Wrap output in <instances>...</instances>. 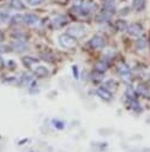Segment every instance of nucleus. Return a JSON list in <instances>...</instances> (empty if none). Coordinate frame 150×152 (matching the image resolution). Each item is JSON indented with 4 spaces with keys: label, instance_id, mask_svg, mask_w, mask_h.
Segmentation results:
<instances>
[{
    "label": "nucleus",
    "instance_id": "15",
    "mask_svg": "<svg viewBox=\"0 0 150 152\" xmlns=\"http://www.w3.org/2000/svg\"><path fill=\"white\" fill-rule=\"evenodd\" d=\"M137 46H138V48H139V46H141V48H144V46H145V40L142 39V38H139V39L137 40Z\"/></svg>",
    "mask_w": 150,
    "mask_h": 152
},
{
    "label": "nucleus",
    "instance_id": "20",
    "mask_svg": "<svg viewBox=\"0 0 150 152\" xmlns=\"http://www.w3.org/2000/svg\"><path fill=\"white\" fill-rule=\"evenodd\" d=\"M0 19H1V18H0Z\"/></svg>",
    "mask_w": 150,
    "mask_h": 152
},
{
    "label": "nucleus",
    "instance_id": "6",
    "mask_svg": "<svg viewBox=\"0 0 150 152\" xmlns=\"http://www.w3.org/2000/svg\"><path fill=\"white\" fill-rule=\"evenodd\" d=\"M9 6L17 11H20V10H25V5L21 0H11L9 1Z\"/></svg>",
    "mask_w": 150,
    "mask_h": 152
},
{
    "label": "nucleus",
    "instance_id": "3",
    "mask_svg": "<svg viewBox=\"0 0 150 152\" xmlns=\"http://www.w3.org/2000/svg\"><path fill=\"white\" fill-rule=\"evenodd\" d=\"M126 31L130 36H139L141 32H142V26L137 23H132L130 25H128L126 27Z\"/></svg>",
    "mask_w": 150,
    "mask_h": 152
},
{
    "label": "nucleus",
    "instance_id": "2",
    "mask_svg": "<svg viewBox=\"0 0 150 152\" xmlns=\"http://www.w3.org/2000/svg\"><path fill=\"white\" fill-rule=\"evenodd\" d=\"M74 39H76V38L71 37L70 34H66V36H61L60 39H59V42H60V44H61L63 46H65V48H72V46L76 45V40H74Z\"/></svg>",
    "mask_w": 150,
    "mask_h": 152
},
{
    "label": "nucleus",
    "instance_id": "13",
    "mask_svg": "<svg viewBox=\"0 0 150 152\" xmlns=\"http://www.w3.org/2000/svg\"><path fill=\"white\" fill-rule=\"evenodd\" d=\"M35 74L39 75V76H45V75L47 74V70H46V68H44V66H38L37 70H35Z\"/></svg>",
    "mask_w": 150,
    "mask_h": 152
},
{
    "label": "nucleus",
    "instance_id": "16",
    "mask_svg": "<svg viewBox=\"0 0 150 152\" xmlns=\"http://www.w3.org/2000/svg\"><path fill=\"white\" fill-rule=\"evenodd\" d=\"M103 1H104L105 4H112V2L115 1V0H103Z\"/></svg>",
    "mask_w": 150,
    "mask_h": 152
},
{
    "label": "nucleus",
    "instance_id": "11",
    "mask_svg": "<svg viewBox=\"0 0 150 152\" xmlns=\"http://www.w3.org/2000/svg\"><path fill=\"white\" fill-rule=\"evenodd\" d=\"M22 21H24V15H21V14H15V15L12 17V23L13 24H20Z\"/></svg>",
    "mask_w": 150,
    "mask_h": 152
},
{
    "label": "nucleus",
    "instance_id": "19",
    "mask_svg": "<svg viewBox=\"0 0 150 152\" xmlns=\"http://www.w3.org/2000/svg\"><path fill=\"white\" fill-rule=\"evenodd\" d=\"M123 1H125V0H123Z\"/></svg>",
    "mask_w": 150,
    "mask_h": 152
},
{
    "label": "nucleus",
    "instance_id": "12",
    "mask_svg": "<svg viewBox=\"0 0 150 152\" xmlns=\"http://www.w3.org/2000/svg\"><path fill=\"white\" fill-rule=\"evenodd\" d=\"M94 66H96V69H97L98 71H104V70L106 69V64H105L103 61H100V62H97Z\"/></svg>",
    "mask_w": 150,
    "mask_h": 152
},
{
    "label": "nucleus",
    "instance_id": "18",
    "mask_svg": "<svg viewBox=\"0 0 150 152\" xmlns=\"http://www.w3.org/2000/svg\"><path fill=\"white\" fill-rule=\"evenodd\" d=\"M0 66H2V59L0 58Z\"/></svg>",
    "mask_w": 150,
    "mask_h": 152
},
{
    "label": "nucleus",
    "instance_id": "5",
    "mask_svg": "<svg viewBox=\"0 0 150 152\" xmlns=\"http://www.w3.org/2000/svg\"><path fill=\"white\" fill-rule=\"evenodd\" d=\"M38 21V17L33 13H27L24 15V23H26L27 25H33Z\"/></svg>",
    "mask_w": 150,
    "mask_h": 152
},
{
    "label": "nucleus",
    "instance_id": "4",
    "mask_svg": "<svg viewBox=\"0 0 150 152\" xmlns=\"http://www.w3.org/2000/svg\"><path fill=\"white\" fill-rule=\"evenodd\" d=\"M103 45H104V38L100 37V36H94L90 40V46L93 48V49H99Z\"/></svg>",
    "mask_w": 150,
    "mask_h": 152
},
{
    "label": "nucleus",
    "instance_id": "7",
    "mask_svg": "<svg viewBox=\"0 0 150 152\" xmlns=\"http://www.w3.org/2000/svg\"><path fill=\"white\" fill-rule=\"evenodd\" d=\"M145 6V1L144 0H133L132 2V7L136 10V11H142Z\"/></svg>",
    "mask_w": 150,
    "mask_h": 152
},
{
    "label": "nucleus",
    "instance_id": "10",
    "mask_svg": "<svg viewBox=\"0 0 150 152\" xmlns=\"http://www.w3.org/2000/svg\"><path fill=\"white\" fill-rule=\"evenodd\" d=\"M65 23H66V18H64L63 15H58V17L54 18V20H53V24H54L56 26H63Z\"/></svg>",
    "mask_w": 150,
    "mask_h": 152
},
{
    "label": "nucleus",
    "instance_id": "8",
    "mask_svg": "<svg viewBox=\"0 0 150 152\" xmlns=\"http://www.w3.org/2000/svg\"><path fill=\"white\" fill-rule=\"evenodd\" d=\"M110 17H111V14H109V13H106V12H104V11H102L98 15H97V21H106V20H109L110 19Z\"/></svg>",
    "mask_w": 150,
    "mask_h": 152
},
{
    "label": "nucleus",
    "instance_id": "17",
    "mask_svg": "<svg viewBox=\"0 0 150 152\" xmlns=\"http://www.w3.org/2000/svg\"><path fill=\"white\" fill-rule=\"evenodd\" d=\"M1 40H2V33L0 32V42H1Z\"/></svg>",
    "mask_w": 150,
    "mask_h": 152
},
{
    "label": "nucleus",
    "instance_id": "14",
    "mask_svg": "<svg viewBox=\"0 0 150 152\" xmlns=\"http://www.w3.org/2000/svg\"><path fill=\"white\" fill-rule=\"evenodd\" d=\"M27 1V4L30 5V6H39V5H41L45 0H26Z\"/></svg>",
    "mask_w": 150,
    "mask_h": 152
},
{
    "label": "nucleus",
    "instance_id": "1",
    "mask_svg": "<svg viewBox=\"0 0 150 152\" xmlns=\"http://www.w3.org/2000/svg\"><path fill=\"white\" fill-rule=\"evenodd\" d=\"M67 34H70V36L73 37V38H79L80 36L84 34V28H83L81 26H78V25L71 26V27H69V30H67Z\"/></svg>",
    "mask_w": 150,
    "mask_h": 152
},
{
    "label": "nucleus",
    "instance_id": "9",
    "mask_svg": "<svg viewBox=\"0 0 150 152\" xmlns=\"http://www.w3.org/2000/svg\"><path fill=\"white\" fill-rule=\"evenodd\" d=\"M116 27H117V30L123 31V30H126L128 24H126L125 20H123V19H118V20L116 21Z\"/></svg>",
    "mask_w": 150,
    "mask_h": 152
}]
</instances>
